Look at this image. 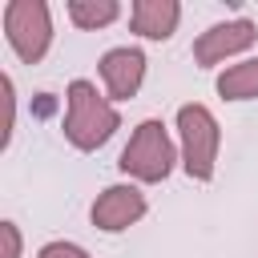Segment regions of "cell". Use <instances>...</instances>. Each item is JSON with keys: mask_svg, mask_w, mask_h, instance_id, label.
Here are the masks:
<instances>
[{"mask_svg": "<svg viewBox=\"0 0 258 258\" xmlns=\"http://www.w3.org/2000/svg\"><path fill=\"white\" fill-rule=\"evenodd\" d=\"M145 210H149V202H145L141 185H137V181H117V185H105V189L97 194L89 218H93L97 230H105V234H121V230L137 226V222L145 218Z\"/></svg>", "mask_w": 258, "mask_h": 258, "instance_id": "obj_6", "label": "cell"}, {"mask_svg": "<svg viewBox=\"0 0 258 258\" xmlns=\"http://www.w3.org/2000/svg\"><path fill=\"white\" fill-rule=\"evenodd\" d=\"M97 73H101V85H105V97L109 101H129V97H137V89L145 81V52L141 48H129V44L109 48L101 56Z\"/></svg>", "mask_w": 258, "mask_h": 258, "instance_id": "obj_7", "label": "cell"}, {"mask_svg": "<svg viewBox=\"0 0 258 258\" xmlns=\"http://www.w3.org/2000/svg\"><path fill=\"white\" fill-rule=\"evenodd\" d=\"M64 97H69V101H64V141H69L73 149L93 153V149H101V145L121 129L117 105H113L105 93H97L93 81L77 77Z\"/></svg>", "mask_w": 258, "mask_h": 258, "instance_id": "obj_1", "label": "cell"}, {"mask_svg": "<svg viewBox=\"0 0 258 258\" xmlns=\"http://www.w3.org/2000/svg\"><path fill=\"white\" fill-rule=\"evenodd\" d=\"M0 242H4V254L0 258H20V250H24V242H20V226L16 222H0Z\"/></svg>", "mask_w": 258, "mask_h": 258, "instance_id": "obj_13", "label": "cell"}, {"mask_svg": "<svg viewBox=\"0 0 258 258\" xmlns=\"http://www.w3.org/2000/svg\"><path fill=\"white\" fill-rule=\"evenodd\" d=\"M173 161H177V149H173L169 129H165L157 117H145V121L133 129L129 145L121 149L117 169H121L129 181L157 185V181H165V177L173 173Z\"/></svg>", "mask_w": 258, "mask_h": 258, "instance_id": "obj_2", "label": "cell"}, {"mask_svg": "<svg viewBox=\"0 0 258 258\" xmlns=\"http://www.w3.org/2000/svg\"><path fill=\"white\" fill-rule=\"evenodd\" d=\"M117 16H121L117 0H69V20L85 32H97V28L113 24Z\"/></svg>", "mask_w": 258, "mask_h": 258, "instance_id": "obj_10", "label": "cell"}, {"mask_svg": "<svg viewBox=\"0 0 258 258\" xmlns=\"http://www.w3.org/2000/svg\"><path fill=\"white\" fill-rule=\"evenodd\" d=\"M36 258H93V254L85 246H77V242H44L36 250Z\"/></svg>", "mask_w": 258, "mask_h": 258, "instance_id": "obj_12", "label": "cell"}, {"mask_svg": "<svg viewBox=\"0 0 258 258\" xmlns=\"http://www.w3.org/2000/svg\"><path fill=\"white\" fill-rule=\"evenodd\" d=\"M0 89H4V149H8V141H12V125H16V89H12V77L4 73L0 77Z\"/></svg>", "mask_w": 258, "mask_h": 258, "instance_id": "obj_11", "label": "cell"}, {"mask_svg": "<svg viewBox=\"0 0 258 258\" xmlns=\"http://www.w3.org/2000/svg\"><path fill=\"white\" fill-rule=\"evenodd\" d=\"M177 149H181V169L194 181H214L218 149H222V125L206 105L189 101L177 109Z\"/></svg>", "mask_w": 258, "mask_h": 258, "instance_id": "obj_3", "label": "cell"}, {"mask_svg": "<svg viewBox=\"0 0 258 258\" xmlns=\"http://www.w3.org/2000/svg\"><path fill=\"white\" fill-rule=\"evenodd\" d=\"M218 97L222 101H254L258 97V56L226 64L218 73Z\"/></svg>", "mask_w": 258, "mask_h": 258, "instance_id": "obj_9", "label": "cell"}, {"mask_svg": "<svg viewBox=\"0 0 258 258\" xmlns=\"http://www.w3.org/2000/svg\"><path fill=\"white\" fill-rule=\"evenodd\" d=\"M254 40H258V24H254L250 16L218 20V24H210L206 32H198V40H194V64H198V69L226 64L230 56H242Z\"/></svg>", "mask_w": 258, "mask_h": 258, "instance_id": "obj_5", "label": "cell"}, {"mask_svg": "<svg viewBox=\"0 0 258 258\" xmlns=\"http://www.w3.org/2000/svg\"><path fill=\"white\" fill-rule=\"evenodd\" d=\"M177 20H181L177 0H137L129 8V28L141 40H169L177 32Z\"/></svg>", "mask_w": 258, "mask_h": 258, "instance_id": "obj_8", "label": "cell"}, {"mask_svg": "<svg viewBox=\"0 0 258 258\" xmlns=\"http://www.w3.org/2000/svg\"><path fill=\"white\" fill-rule=\"evenodd\" d=\"M4 36L24 64H40L52 48V12L44 0H8L4 4Z\"/></svg>", "mask_w": 258, "mask_h": 258, "instance_id": "obj_4", "label": "cell"}]
</instances>
